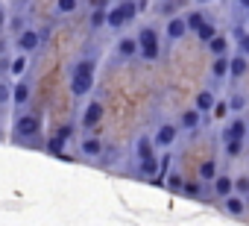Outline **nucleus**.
I'll use <instances>...</instances> for the list:
<instances>
[{
    "instance_id": "obj_4",
    "label": "nucleus",
    "mask_w": 249,
    "mask_h": 226,
    "mask_svg": "<svg viewBox=\"0 0 249 226\" xmlns=\"http://www.w3.org/2000/svg\"><path fill=\"white\" fill-rule=\"evenodd\" d=\"M100 121H103V103H100V100H91V103L85 106V115H82V127H88V130H91V127H97Z\"/></svg>"
},
{
    "instance_id": "obj_7",
    "label": "nucleus",
    "mask_w": 249,
    "mask_h": 226,
    "mask_svg": "<svg viewBox=\"0 0 249 226\" xmlns=\"http://www.w3.org/2000/svg\"><path fill=\"white\" fill-rule=\"evenodd\" d=\"M159 147H170L173 141H176V127L173 124H161L159 130H156V138H153Z\"/></svg>"
},
{
    "instance_id": "obj_20",
    "label": "nucleus",
    "mask_w": 249,
    "mask_h": 226,
    "mask_svg": "<svg viewBox=\"0 0 249 226\" xmlns=\"http://www.w3.org/2000/svg\"><path fill=\"white\" fill-rule=\"evenodd\" d=\"M196 38H199L202 44H211V38H217V27H214V21L202 24V27H199V33H196Z\"/></svg>"
},
{
    "instance_id": "obj_28",
    "label": "nucleus",
    "mask_w": 249,
    "mask_h": 226,
    "mask_svg": "<svg viewBox=\"0 0 249 226\" xmlns=\"http://www.w3.org/2000/svg\"><path fill=\"white\" fill-rule=\"evenodd\" d=\"M106 12H108L106 6H100V9H94V12H91V27H94V30H100V27L106 24Z\"/></svg>"
},
{
    "instance_id": "obj_29",
    "label": "nucleus",
    "mask_w": 249,
    "mask_h": 226,
    "mask_svg": "<svg viewBox=\"0 0 249 226\" xmlns=\"http://www.w3.org/2000/svg\"><path fill=\"white\" fill-rule=\"evenodd\" d=\"M229 109H231V112H243V109H246V97H243V94H231V97H229Z\"/></svg>"
},
{
    "instance_id": "obj_2",
    "label": "nucleus",
    "mask_w": 249,
    "mask_h": 226,
    "mask_svg": "<svg viewBox=\"0 0 249 226\" xmlns=\"http://www.w3.org/2000/svg\"><path fill=\"white\" fill-rule=\"evenodd\" d=\"M246 121L243 118H234V121H229L226 124V130H223V138H226V144L229 141H237V144H243V138H246Z\"/></svg>"
},
{
    "instance_id": "obj_39",
    "label": "nucleus",
    "mask_w": 249,
    "mask_h": 226,
    "mask_svg": "<svg viewBox=\"0 0 249 226\" xmlns=\"http://www.w3.org/2000/svg\"><path fill=\"white\" fill-rule=\"evenodd\" d=\"M243 9H246V15H249V3H243Z\"/></svg>"
},
{
    "instance_id": "obj_15",
    "label": "nucleus",
    "mask_w": 249,
    "mask_h": 226,
    "mask_svg": "<svg viewBox=\"0 0 249 226\" xmlns=\"http://www.w3.org/2000/svg\"><path fill=\"white\" fill-rule=\"evenodd\" d=\"M106 24H108V27H114V30H120V27H126V18H123L120 6H111V9L106 12Z\"/></svg>"
},
{
    "instance_id": "obj_8",
    "label": "nucleus",
    "mask_w": 249,
    "mask_h": 226,
    "mask_svg": "<svg viewBox=\"0 0 249 226\" xmlns=\"http://www.w3.org/2000/svg\"><path fill=\"white\" fill-rule=\"evenodd\" d=\"M185 36H188L185 18H170V21H167V38H170V41H179V38H185Z\"/></svg>"
},
{
    "instance_id": "obj_5",
    "label": "nucleus",
    "mask_w": 249,
    "mask_h": 226,
    "mask_svg": "<svg viewBox=\"0 0 249 226\" xmlns=\"http://www.w3.org/2000/svg\"><path fill=\"white\" fill-rule=\"evenodd\" d=\"M15 132H18L21 138H33V135L38 132V118H36V115H24V118H18Z\"/></svg>"
},
{
    "instance_id": "obj_12",
    "label": "nucleus",
    "mask_w": 249,
    "mask_h": 226,
    "mask_svg": "<svg viewBox=\"0 0 249 226\" xmlns=\"http://www.w3.org/2000/svg\"><path fill=\"white\" fill-rule=\"evenodd\" d=\"M214 106H217V97H214V91H199V94H196V112H199V115L211 112Z\"/></svg>"
},
{
    "instance_id": "obj_24",
    "label": "nucleus",
    "mask_w": 249,
    "mask_h": 226,
    "mask_svg": "<svg viewBox=\"0 0 249 226\" xmlns=\"http://www.w3.org/2000/svg\"><path fill=\"white\" fill-rule=\"evenodd\" d=\"M234 197L249 200V176H237L234 179Z\"/></svg>"
},
{
    "instance_id": "obj_1",
    "label": "nucleus",
    "mask_w": 249,
    "mask_h": 226,
    "mask_svg": "<svg viewBox=\"0 0 249 226\" xmlns=\"http://www.w3.org/2000/svg\"><path fill=\"white\" fill-rule=\"evenodd\" d=\"M91 88H94V62L91 59H82L73 68V74H71V91L76 97H85Z\"/></svg>"
},
{
    "instance_id": "obj_22",
    "label": "nucleus",
    "mask_w": 249,
    "mask_h": 226,
    "mask_svg": "<svg viewBox=\"0 0 249 226\" xmlns=\"http://www.w3.org/2000/svg\"><path fill=\"white\" fill-rule=\"evenodd\" d=\"M199 176H202V179H211V182H214V179L220 176V173H217V162H214V159L202 162V165H199Z\"/></svg>"
},
{
    "instance_id": "obj_35",
    "label": "nucleus",
    "mask_w": 249,
    "mask_h": 226,
    "mask_svg": "<svg viewBox=\"0 0 249 226\" xmlns=\"http://www.w3.org/2000/svg\"><path fill=\"white\" fill-rule=\"evenodd\" d=\"M9 97H12V88H9V85H3V82H0V103H6Z\"/></svg>"
},
{
    "instance_id": "obj_37",
    "label": "nucleus",
    "mask_w": 249,
    "mask_h": 226,
    "mask_svg": "<svg viewBox=\"0 0 249 226\" xmlns=\"http://www.w3.org/2000/svg\"><path fill=\"white\" fill-rule=\"evenodd\" d=\"M170 185H173V188H182V176H179V173H173V176H170Z\"/></svg>"
},
{
    "instance_id": "obj_23",
    "label": "nucleus",
    "mask_w": 249,
    "mask_h": 226,
    "mask_svg": "<svg viewBox=\"0 0 249 226\" xmlns=\"http://www.w3.org/2000/svg\"><path fill=\"white\" fill-rule=\"evenodd\" d=\"M185 24H188V30H194V33H199V27H202V24H208V18H205L202 12H191V15L185 18Z\"/></svg>"
},
{
    "instance_id": "obj_25",
    "label": "nucleus",
    "mask_w": 249,
    "mask_h": 226,
    "mask_svg": "<svg viewBox=\"0 0 249 226\" xmlns=\"http://www.w3.org/2000/svg\"><path fill=\"white\" fill-rule=\"evenodd\" d=\"M12 100H15V103H27V100H30V85H27V82H18V85L12 88Z\"/></svg>"
},
{
    "instance_id": "obj_36",
    "label": "nucleus",
    "mask_w": 249,
    "mask_h": 226,
    "mask_svg": "<svg viewBox=\"0 0 249 226\" xmlns=\"http://www.w3.org/2000/svg\"><path fill=\"white\" fill-rule=\"evenodd\" d=\"M226 112H229V103H217V106H214V118H223Z\"/></svg>"
},
{
    "instance_id": "obj_3",
    "label": "nucleus",
    "mask_w": 249,
    "mask_h": 226,
    "mask_svg": "<svg viewBox=\"0 0 249 226\" xmlns=\"http://www.w3.org/2000/svg\"><path fill=\"white\" fill-rule=\"evenodd\" d=\"M38 44H41V36H38L36 30H21V36H18V50H21V56L33 53Z\"/></svg>"
},
{
    "instance_id": "obj_33",
    "label": "nucleus",
    "mask_w": 249,
    "mask_h": 226,
    "mask_svg": "<svg viewBox=\"0 0 249 226\" xmlns=\"http://www.w3.org/2000/svg\"><path fill=\"white\" fill-rule=\"evenodd\" d=\"M237 50H240V56H243V59L249 56V33H243V38L237 41Z\"/></svg>"
},
{
    "instance_id": "obj_14",
    "label": "nucleus",
    "mask_w": 249,
    "mask_h": 226,
    "mask_svg": "<svg viewBox=\"0 0 249 226\" xmlns=\"http://www.w3.org/2000/svg\"><path fill=\"white\" fill-rule=\"evenodd\" d=\"M246 68H249V62H246V59H243L240 53H237L234 59H229V74H231L234 79H240V76L246 74Z\"/></svg>"
},
{
    "instance_id": "obj_17",
    "label": "nucleus",
    "mask_w": 249,
    "mask_h": 226,
    "mask_svg": "<svg viewBox=\"0 0 249 226\" xmlns=\"http://www.w3.org/2000/svg\"><path fill=\"white\" fill-rule=\"evenodd\" d=\"M211 53H214V59H220V56H226V50H229V38L226 36H217V38H211V44H205Z\"/></svg>"
},
{
    "instance_id": "obj_26",
    "label": "nucleus",
    "mask_w": 249,
    "mask_h": 226,
    "mask_svg": "<svg viewBox=\"0 0 249 226\" xmlns=\"http://www.w3.org/2000/svg\"><path fill=\"white\" fill-rule=\"evenodd\" d=\"M159 170H161V165H159V159H156V156L141 162V173H144V176H156Z\"/></svg>"
},
{
    "instance_id": "obj_9",
    "label": "nucleus",
    "mask_w": 249,
    "mask_h": 226,
    "mask_svg": "<svg viewBox=\"0 0 249 226\" xmlns=\"http://www.w3.org/2000/svg\"><path fill=\"white\" fill-rule=\"evenodd\" d=\"M79 153L88 156V159H97V156L103 153V141H100V138H82V141H79Z\"/></svg>"
},
{
    "instance_id": "obj_32",
    "label": "nucleus",
    "mask_w": 249,
    "mask_h": 226,
    "mask_svg": "<svg viewBox=\"0 0 249 226\" xmlns=\"http://www.w3.org/2000/svg\"><path fill=\"white\" fill-rule=\"evenodd\" d=\"M182 191H185L188 197H199V185H196V182H182Z\"/></svg>"
},
{
    "instance_id": "obj_19",
    "label": "nucleus",
    "mask_w": 249,
    "mask_h": 226,
    "mask_svg": "<svg viewBox=\"0 0 249 226\" xmlns=\"http://www.w3.org/2000/svg\"><path fill=\"white\" fill-rule=\"evenodd\" d=\"M211 76H214V79L229 76V59H226V56H220V59H214V62H211Z\"/></svg>"
},
{
    "instance_id": "obj_10",
    "label": "nucleus",
    "mask_w": 249,
    "mask_h": 226,
    "mask_svg": "<svg viewBox=\"0 0 249 226\" xmlns=\"http://www.w3.org/2000/svg\"><path fill=\"white\" fill-rule=\"evenodd\" d=\"M223 208H226L231 217H243V214H246V200H240V197H234V194H231V197H226V200H223Z\"/></svg>"
},
{
    "instance_id": "obj_16",
    "label": "nucleus",
    "mask_w": 249,
    "mask_h": 226,
    "mask_svg": "<svg viewBox=\"0 0 249 226\" xmlns=\"http://www.w3.org/2000/svg\"><path fill=\"white\" fill-rule=\"evenodd\" d=\"M199 118H202V115H199L196 109H188V112H182V118H179V124H182L185 130H196V127H199Z\"/></svg>"
},
{
    "instance_id": "obj_13",
    "label": "nucleus",
    "mask_w": 249,
    "mask_h": 226,
    "mask_svg": "<svg viewBox=\"0 0 249 226\" xmlns=\"http://www.w3.org/2000/svg\"><path fill=\"white\" fill-rule=\"evenodd\" d=\"M71 135H73V127H62V130L56 132V138L50 141V150H53V153H62V147H65V141H68Z\"/></svg>"
},
{
    "instance_id": "obj_21",
    "label": "nucleus",
    "mask_w": 249,
    "mask_h": 226,
    "mask_svg": "<svg viewBox=\"0 0 249 226\" xmlns=\"http://www.w3.org/2000/svg\"><path fill=\"white\" fill-rule=\"evenodd\" d=\"M135 153H138V159H141V162H144V159H153V138H138Z\"/></svg>"
},
{
    "instance_id": "obj_27",
    "label": "nucleus",
    "mask_w": 249,
    "mask_h": 226,
    "mask_svg": "<svg viewBox=\"0 0 249 226\" xmlns=\"http://www.w3.org/2000/svg\"><path fill=\"white\" fill-rule=\"evenodd\" d=\"M117 6H120L123 18H126V24H129V21H135V15H138V9H141L138 3H117Z\"/></svg>"
},
{
    "instance_id": "obj_18",
    "label": "nucleus",
    "mask_w": 249,
    "mask_h": 226,
    "mask_svg": "<svg viewBox=\"0 0 249 226\" xmlns=\"http://www.w3.org/2000/svg\"><path fill=\"white\" fill-rule=\"evenodd\" d=\"M117 53L126 56V59L135 56V53H138V41H135V38H120V41H117Z\"/></svg>"
},
{
    "instance_id": "obj_38",
    "label": "nucleus",
    "mask_w": 249,
    "mask_h": 226,
    "mask_svg": "<svg viewBox=\"0 0 249 226\" xmlns=\"http://www.w3.org/2000/svg\"><path fill=\"white\" fill-rule=\"evenodd\" d=\"M3 24H6V12L0 9V30H3Z\"/></svg>"
},
{
    "instance_id": "obj_31",
    "label": "nucleus",
    "mask_w": 249,
    "mask_h": 226,
    "mask_svg": "<svg viewBox=\"0 0 249 226\" xmlns=\"http://www.w3.org/2000/svg\"><path fill=\"white\" fill-rule=\"evenodd\" d=\"M9 71H12V74H15V76H21V74H24V71H27V56H18V59H15V62H12V68H9Z\"/></svg>"
},
{
    "instance_id": "obj_6",
    "label": "nucleus",
    "mask_w": 249,
    "mask_h": 226,
    "mask_svg": "<svg viewBox=\"0 0 249 226\" xmlns=\"http://www.w3.org/2000/svg\"><path fill=\"white\" fill-rule=\"evenodd\" d=\"M135 41H138L141 50H159V33L153 27H141V33H138Z\"/></svg>"
},
{
    "instance_id": "obj_11",
    "label": "nucleus",
    "mask_w": 249,
    "mask_h": 226,
    "mask_svg": "<svg viewBox=\"0 0 249 226\" xmlns=\"http://www.w3.org/2000/svg\"><path fill=\"white\" fill-rule=\"evenodd\" d=\"M214 194L223 197V200L231 197V194H234V179H231V176H217V179H214Z\"/></svg>"
},
{
    "instance_id": "obj_30",
    "label": "nucleus",
    "mask_w": 249,
    "mask_h": 226,
    "mask_svg": "<svg viewBox=\"0 0 249 226\" xmlns=\"http://www.w3.org/2000/svg\"><path fill=\"white\" fill-rule=\"evenodd\" d=\"M56 9H59L62 15H68V12H76V0H59V3H56Z\"/></svg>"
},
{
    "instance_id": "obj_34",
    "label": "nucleus",
    "mask_w": 249,
    "mask_h": 226,
    "mask_svg": "<svg viewBox=\"0 0 249 226\" xmlns=\"http://www.w3.org/2000/svg\"><path fill=\"white\" fill-rule=\"evenodd\" d=\"M240 150H243V144H237V141H229V144H226V153H229V156H237Z\"/></svg>"
}]
</instances>
